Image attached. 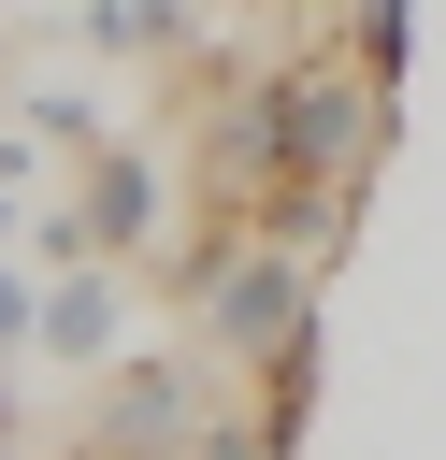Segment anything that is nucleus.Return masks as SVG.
I'll list each match as a JSON object with an SVG mask.
<instances>
[{
    "label": "nucleus",
    "instance_id": "5",
    "mask_svg": "<svg viewBox=\"0 0 446 460\" xmlns=\"http://www.w3.org/2000/svg\"><path fill=\"white\" fill-rule=\"evenodd\" d=\"M0 244H14V172H0Z\"/></svg>",
    "mask_w": 446,
    "mask_h": 460
},
{
    "label": "nucleus",
    "instance_id": "4",
    "mask_svg": "<svg viewBox=\"0 0 446 460\" xmlns=\"http://www.w3.org/2000/svg\"><path fill=\"white\" fill-rule=\"evenodd\" d=\"M29 331H43V288H29V273H0V345H29Z\"/></svg>",
    "mask_w": 446,
    "mask_h": 460
},
{
    "label": "nucleus",
    "instance_id": "2",
    "mask_svg": "<svg viewBox=\"0 0 446 460\" xmlns=\"http://www.w3.org/2000/svg\"><path fill=\"white\" fill-rule=\"evenodd\" d=\"M43 345H58V359H101V345H115V273H101V259H58V288H43Z\"/></svg>",
    "mask_w": 446,
    "mask_h": 460
},
{
    "label": "nucleus",
    "instance_id": "3",
    "mask_svg": "<svg viewBox=\"0 0 446 460\" xmlns=\"http://www.w3.org/2000/svg\"><path fill=\"white\" fill-rule=\"evenodd\" d=\"M187 402H201V388H187L173 359H144V374H115V402H101V431H173Z\"/></svg>",
    "mask_w": 446,
    "mask_h": 460
},
{
    "label": "nucleus",
    "instance_id": "1",
    "mask_svg": "<svg viewBox=\"0 0 446 460\" xmlns=\"http://www.w3.org/2000/svg\"><path fill=\"white\" fill-rule=\"evenodd\" d=\"M144 230H158V158L115 144V129H86L72 144V201L43 216V259H129Z\"/></svg>",
    "mask_w": 446,
    "mask_h": 460
},
{
    "label": "nucleus",
    "instance_id": "6",
    "mask_svg": "<svg viewBox=\"0 0 446 460\" xmlns=\"http://www.w3.org/2000/svg\"><path fill=\"white\" fill-rule=\"evenodd\" d=\"M0 431H14V402H0Z\"/></svg>",
    "mask_w": 446,
    "mask_h": 460
}]
</instances>
